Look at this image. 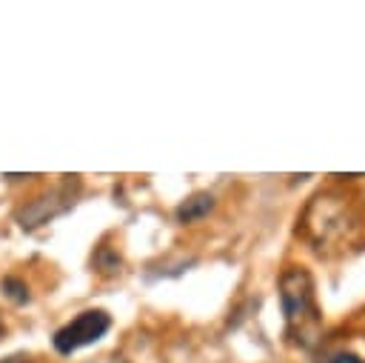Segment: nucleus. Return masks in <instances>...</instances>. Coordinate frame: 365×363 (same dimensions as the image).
I'll use <instances>...</instances> for the list:
<instances>
[{"label":"nucleus","mask_w":365,"mask_h":363,"mask_svg":"<svg viewBox=\"0 0 365 363\" xmlns=\"http://www.w3.org/2000/svg\"><path fill=\"white\" fill-rule=\"evenodd\" d=\"M299 229L317 254H342L356 240L359 214L351 200L339 192H319L302 212Z\"/></svg>","instance_id":"obj_1"},{"label":"nucleus","mask_w":365,"mask_h":363,"mask_svg":"<svg viewBox=\"0 0 365 363\" xmlns=\"http://www.w3.org/2000/svg\"><path fill=\"white\" fill-rule=\"evenodd\" d=\"M279 303L285 314V337L294 346L311 349L319 340L322 314L314 294V277L302 266H288L279 274Z\"/></svg>","instance_id":"obj_2"},{"label":"nucleus","mask_w":365,"mask_h":363,"mask_svg":"<svg viewBox=\"0 0 365 363\" xmlns=\"http://www.w3.org/2000/svg\"><path fill=\"white\" fill-rule=\"evenodd\" d=\"M108 329H111V317L103 309L80 312L74 320H68L63 329L54 332V349L60 354H71V352H77L83 346L97 343Z\"/></svg>","instance_id":"obj_3"},{"label":"nucleus","mask_w":365,"mask_h":363,"mask_svg":"<svg viewBox=\"0 0 365 363\" xmlns=\"http://www.w3.org/2000/svg\"><path fill=\"white\" fill-rule=\"evenodd\" d=\"M71 203H74V200H71L68 186L54 189V192H48V194H40L37 200L26 203V206L17 212V223H20V229L31 232V229H37V226L48 223L51 217H57L60 212H66Z\"/></svg>","instance_id":"obj_4"},{"label":"nucleus","mask_w":365,"mask_h":363,"mask_svg":"<svg viewBox=\"0 0 365 363\" xmlns=\"http://www.w3.org/2000/svg\"><path fill=\"white\" fill-rule=\"evenodd\" d=\"M211 209H214V194H208V192H197V194H191L188 200H182V203L177 206L174 214H177L180 223H194V220L205 217Z\"/></svg>","instance_id":"obj_5"},{"label":"nucleus","mask_w":365,"mask_h":363,"mask_svg":"<svg viewBox=\"0 0 365 363\" xmlns=\"http://www.w3.org/2000/svg\"><path fill=\"white\" fill-rule=\"evenodd\" d=\"M0 289H3L6 297L14 300V303H26V300H29V286H26L20 277H6V280L0 283Z\"/></svg>","instance_id":"obj_6"},{"label":"nucleus","mask_w":365,"mask_h":363,"mask_svg":"<svg viewBox=\"0 0 365 363\" xmlns=\"http://www.w3.org/2000/svg\"><path fill=\"white\" fill-rule=\"evenodd\" d=\"M319 363H362V360L351 352H328L325 357H319Z\"/></svg>","instance_id":"obj_7"},{"label":"nucleus","mask_w":365,"mask_h":363,"mask_svg":"<svg viewBox=\"0 0 365 363\" xmlns=\"http://www.w3.org/2000/svg\"><path fill=\"white\" fill-rule=\"evenodd\" d=\"M0 363H29V354H11V357H6Z\"/></svg>","instance_id":"obj_8"},{"label":"nucleus","mask_w":365,"mask_h":363,"mask_svg":"<svg viewBox=\"0 0 365 363\" xmlns=\"http://www.w3.org/2000/svg\"><path fill=\"white\" fill-rule=\"evenodd\" d=\"M0 334H3V323H0Z\"/></svg>","instance_id":"obj_9"}]
</instances>
